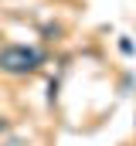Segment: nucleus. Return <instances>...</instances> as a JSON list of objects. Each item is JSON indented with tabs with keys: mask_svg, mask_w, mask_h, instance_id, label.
<instances>
[{
	"mask_svg": "<svg viewBox=\"0 0 136 146\" xmlns=\"http://www.w3.org/2000/svg\"><path fill=\"white\" fill-rule=\"evenodd\" d=\"M41 65V51L27 44H7L0 48V72L7 75H31Z\"/></svg>",
	"mask_w": 136,
	"mask_h": 146,
	"instance_id": "obj_1",
	"label": "nucleus"
},
{
	"mask_svg": "<svg viewBox=\"0 0 136 146\" xmlns=\"http://www.w3.org/2000/svg\"><path fill=\"white\" fill-rule=\"evenodd\" d=\"M3 129H7V122H3V119H0V133H3Z\"/></svg>",
	"mask_w": 136,
	"mask_h": 146,
	"instance_id": "obj_2",
	"label": "nucleus"
}]
</instances>
